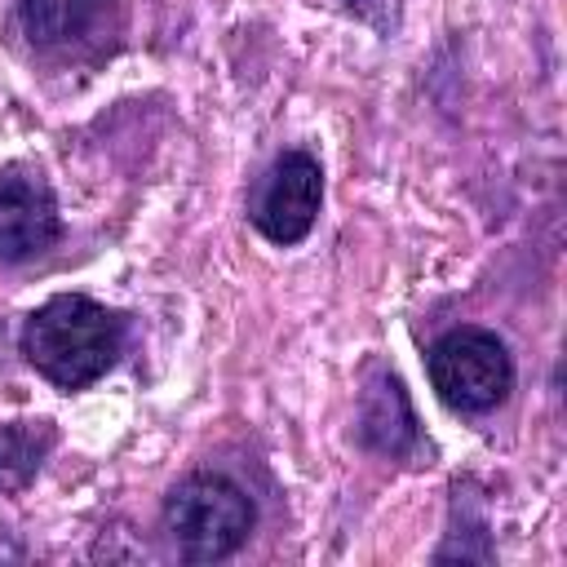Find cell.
<instances>
[{"mask_svg": "<svg viewBox=\"0 0 567 567\" xmlns=\"http://www.w3.org/2000/svg\"><path fill=\"white\" fill-rule=\"evenodd\" d=\"M58 204L40 173L9 168L0 173V261L40 257L58 239Z\"/></svg>", "mask_w": 567, "mask_h": 567, "instance_id": "obj_5", "label": "cell"}, {"mask_svg": "<svg viewBox=\"0 0 567 567\" xmlns=\"http://www.w3.org/2000/svg\"><path fill=\"white\" fill-rule=\"evenodd\" d=\"M363 22H372L377 31H394L399 27V9L403 0H346Z\"/></svg>", "mask_w": 567, "mask_h": 567, "instance_id": "obj_9", "label": "cell"}, {"mask_svg": "<svg viewBox=\"0 0 567 567\" xmlns=\"http://www.w3.org/2000/svg\"><path fill=\"white\" fill-rule=\"evenodd\" d=\"M430 385L452 412H487L514 385L509 350L487 328H452L430 346Z\"/></svg>", "mask_w": 567, "mask_h": 567, "instance_id": "obj_3", "label": "cell"}, {"mask_svg": "<svg viewBox=\"0 0 567 567\" xmlns=\"http://www.w3.org/2000/svg\"><path fill=\"white\" fill-rule=\"evenodd\" d=\"M124 350V319L84 292H58L22 323L27 363L58 390L93 385Z\"/></svg>", "mask_w": 567, "mask_h": 567, "instance_id": "obj_1", "label": "cell"}, {"mask_svg": "<svg viewBox=\"0 0 567 567\" xmlns=\"http://www.w3.org/2000/svg\"><path fill=\"white\" fill-rule=\"evenodd\" d=\"M164 527L182 558L217 563L230 558L252 532V501L226 474H190L164 501Z\"/></svg>", "mask_w": 567, "mask_h": 567, "instance_id": "obj_2", "label": "cell"}, {"mask_svg": "<svg viewBox=\"0 0 567 567\" xmlns=\"http://www.w3.org/2000/svg\"><path fill=\"white\" fill-rule=\"evenodd\" d=\"M359 439L372 452H385V456L412 452V443H416V416H412V403H408L399 377L377 372L363 385V399H359Z\"/></svg>", "mask_w": 567, "mask_h": 567, "instance_id": "obj_6", "label": "cell"}, {"mask_svg": "<svg viewBox=\"0 0 567 567\" xmlns=\"http://www.w3.org/2000/svg\"><path fill=\"white\" fill-rule=\"evenodd\" d=\"M111 0H18L22 31L40 49H66L80 44L89 31L102 27Z\"/></svg>", "mask_w": 567, "mask_h": 567, "instance_id": "obj_7", "label": "cell"}, {"mask_svg": "<svg viewBox=\"0 0 567 567\" xmlns=\"http://www.w3.org/2000/svg\"><path fill=\"white\" fill-rule=\"evenodd\" d=\"M53 447V430L49 421H13V425H0V492H13L22 487L44 452Z\"/></svg>", "mask_w": 567, "mask_h": 567, "instance_id": "obj_8", "label": "cell"}, {"mask_svg": "<svg viewBox=\"0 0 567 567\" xmlns=\"http://www.w3.org/2000/svg\"><path fill=\"white\" fill-rule=\"evenodd\" d=\"M319 204H323V168L315 155L306 151H284L266 177L257 182V195H252V226L270 239V244H301L319 217Z\"/></svg>", "mask_w": 567, "mask_h": 567, "instance_id": "obj_4", "label": "cell"}]
</instances>
